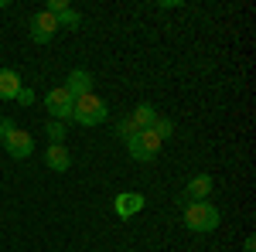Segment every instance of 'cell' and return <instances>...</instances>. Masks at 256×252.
Here are the masks:
<instances>
[{"label":"cell","mask_w":256,"mask_h":252,"mask_svg":"<svg viewBox=\"0 0 256 252\" xmlns=\"http://www.w3.org/2000/svg\"><path fill=\"white\" fill-rule=\"evenodd\" d=\"M18 102H20V106H31V102H34V92H31V89H20V92H18Z\"/></svg>","instance_id":"obj_18"},{"label":"cell","mask_w":256,"mask_h":252,"mask_svg":"<svg viewBox=\"0 0 256 252\" xmlns=\"http://www.w3.org/2000/svg\"><path fill=\"white\" fill-rule=\"evenodd\" d=\"M150 133H154V136L160 140V143H164L168 136L174 133V123H171V119H164V116H158L154 123H150Z\"/></svg>","instance_id":"obj_14"},{"label":"cell","mask_w":256,"mask_h":252,"mask_svg":"<svg viewBox=\"0 0 256 252\" xmlns=\"http://www.w3.org/2000/svg\"><path fill=\"white\" fill-rule=\"evenodd\" d=\"M137 133H140V126H137V123H134V119H130V116H123V119H120V123H116V136H120V140H123V143H126L130 136H137Z\"/></svg>","instance_id":"obj_15"},{"label":"cell","mask_w":256,"mask_h":252,"mask_svg":"<svg viewBox=\"0 0 256 252\" xmlns=\"http://www.w3.org/2000/svg\"><path fill=\"white\" fill-rule=\"evenodd\" d=\"M0 136H4V150L14 160H24V157L34 154V136L28 130H18L10 119H0Z\"/></svg>","instance_id":"obj_2"},{"label":"cell","mask_w":256,"mask_h":252,"mask_svg":"<svg viewBox=\"0 0 256 252\" xmlns=\"http://www.w3.org/2000/svg\"><path fill=\"white\" fill-rule=\"evenodd\" d=\"M218 222H222V215H218L216 205H208V201H188L184 205V229H192V232H216Z\"/></svg>","instance_id":"obj_1"},{"label":"cell","mask_w":256,"mask_h":252,"mask_svg":"<svg viewBox=\"0 0 256 252\" xmlns=\"http://www.w3.org/2000/svg\"><path fill=\"white\" fill-rule=\"evenodd\" d=\"M106 116H110V106H106L99 96H82V99H76L72 119H76L79 126H99Z\"/></svg>","instance_id":"obj_3"},{"label":"cell","mask_w":256,"mask_h":252,"mask_svg":"<svg viewBox=\"0 0 256 252\" xmlns=\"http://www.w3.org/2000/svg\"><path fill=\"white\" fill-rule=\"evenodd\" d=\"M130 119L137 123L140 130H150V123L158 119V109H154L150 102H137V106H134V113H130Z\"/></svg>","instance_id":"obj_12"},{"label":"cell","mask_w":256,"mask_h":252,"mask_svg":"<svg viewBox=\"0 0 256 252\" xmlns=\"http://www.w3.org/2000/svg\"><path fill=\"white\" fill-rule=\"evenodd\" d=\"M65 7H68L65 0H48V3H44V10H48V14H58V10H65Z\"/></svg>","instance_id":"obj_17"},{"label":"cell","mask_w":256,"mask_h":252,"mask_svg":"<svg viewBox=\"0 0 256 252\" xmlns=\"http://www.w3.org/2000/svg\"><path fill=\"white\" fill-rule=\"evenodd\" d=\"M212 188H216V181H212V174H195L188 184H184V191H181V205H188V201H208V194H212Z\"/></svg>","instance_id":"obj_7"},{"label":"cell","mask_w":256,"mask_h":252,"mask_svg":"<svg viewBox=\"0 0 256 252\" xmlns=\"http://www.w3.org/2000/svg\"><path fill=\"white\" fill-rule=\"evenodd\" d=\"M65 92L72 99L92 96V72H89V68H72L68 78H65Z\"/></svg>","instance_id":"obj_9"},{"label":"cell","mask_w":256,"mask_h":252,"mask_svg":"<svg viewBox=\"0 0 256 252\" xmlns=\"http://www.w3.org/2000/svg\"><path fill=\"white\" fill-rule=\"evenodd\" d=\"M0 147H4V136H0Z\"/></svg>","instance_id":"obj_20"},{"label":"cell","mask_w":256,"mask_h":252,"mask_svg":"<svg viewBox=\"0 0 256 252\" xmlns=\"http://www.w3.org/2000/svg\"><path fill=\"white\" fill-rule=\"evenodd\" d=\"M44 133H48L52 143H65V123H55V119H52V123L44 126Z\"/></svg>","instance_id":"obj_16"},{"label":"cell","mask_w":256,"mask_h":252,"mask_svg":"<svg viewBox=\"0 0 256 252\" xmlns=\"http://www.w3.org/2000/svg\"><path fill=\"white\" fill-rule=\"evenodd\" d=\"M242 249H246V252H256V239H253V235L246 239V246H242Z\"/></svg>","instance_id":"obj_19"},{"label":"cell","mask_w":256,"mask_h":252,"mask_svg":"<svg viewBox=\"0 0 256 252\" xmlns=\"http://www.w3.org/2000/svg\"><path fill=\"white\" fill-rule=\"evenodd\" d=\"M20 89H24V82H20L18 72H10V68H0V102H10V99H18Z\"/></svg>","instance_id":"obj_11"},{"label":"cell","mask_w":256,"mask_h":252,"mask_svg":"<svg viewBox=\"0 0 256 252\" xmlns=\"http://www.w3.org/2000/svg\"><path fill=\"white\" fill-rule=\"evenodd\" d=\"M44 109H48V116L55 119V123H68L72 119V109H76V99L65 92V85H58V89H52L44 96Z\"/></svg>","instance_id":"obj_4"},{"label":"cell","mask_w":256,"mask_h":252,"mask_svg":"<svg viewBox=\"0 0 256 252\" xmlns=\"http://www.w3.org/2000/svg\"><path fill=\"white\" fill-rule=\"evenodd\" d=\"M44 164H48L55 174L68 171V167H72V154H68V147H65V143H48V150H44Z\"/></svg>","instance_id":"obj_10"},{"label":"cell","mask_w":256,"mask_h":252,"mask_svg":"<svg viewBox=\"0 0 256 252\" xmlns=\"http://www.w3.org/2000/svg\"><path fill=\"white\" fill-rule=\"evenodd\" d=\"M55 34H58V20H55V14L38 10V14L31 17V41H34V44H48Z\"/></svg>","instance_id":"obj_6"},{"label":"cell","mask_w":256,"mask_h":252,"mask_svg":"<svg viewBox=\"0 0 256 252\" xmlns=\"http://www.w3.org/2000/svg\"><path fill=\"white\" fill-rule=\"evenodd\" d=\"M126 154L134 157V160H154L160 154V140L150 130H140L137 136H130L126 140Z\"/></svg>","instance_id":"obj_5"},{"label":"cell","mask_w":256,"mask_h":252,"mask_svg":"<svg viewBox=\"0 0 256 252\" xmlns=\"http://www.w3.org/2000/svg\"><path fill=\"white\" fill-rule=\"evenodd\" d=\"M144 205H147V198L140 191H123L113 198V212L120 215V218H134V215L144 212Z\"/></svg>","instance_id":"obj_8"},{"label":"cell","mask_w":256,"mask_h":252,"mask_svg":"<svg viewBox=\"0 0 256 252\" xmlns=\"http://www.w3.org/2000/svg\"><path fill=\"white\" fill-rule=\"evenodd\" d=\"M55 20H58V27L76 31V27L82 24V14H79V10H72V7H65V10H58V14H55Z\"/></svg>","instance_id":"obj_13"}]
</instances>
